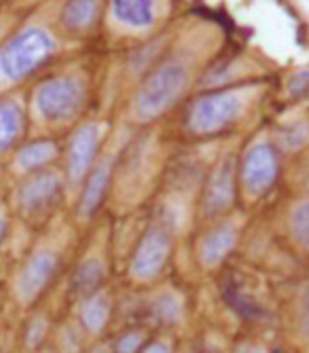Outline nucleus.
<instances>
[{
	"label": "nucleus",
	"mask_w": 309,
	"mask_h": 353,
	"mask_svg": "<svg viewBox=\"0 0 309 353\" xmlns=\"http://www.w3.org/2000/svg\"><path fill=\"white\" fill-rule=\"evenodd\" d=\"M241 353H265V351H259V349H248V351H241Z\"/></svg>",
	"instance_id": "28"
},
{
	"label": "nucleus",
	"mask_w": 309,
	"mask_h": 353,
	"mask_svg": "<svg viewBox=\"0 0 309 353\" xmlns=\"http://www.w3.org/2000/svg\"><path fill=\"white\" fill-rule=\"evenodd\" d=\"M57 154H59V146L53 140H37L17 152V165L28 174H37L43 172L49 163H53Z\"/></svg>",
	"instance_id": "16"
},
{
	"label": "nucleus",
	"mask_w": 309,
	"mask_h": 353,
	"mask_svg": "<svg viewBox=\"0 0 309 353\" xmlns=\"http://www.w3.org/2000/svg\"><path fill=\"white\" fill-rule=\"evenodd\" d=\"M100 150V130L98 125H85L72 136L68 144V157H66V176L72 184L83 182Z\"/></svg>",
	"instance_id": "9"
},
{
	"label": "nucleus",
	"mask_w": 309,
	"mask_h": 353,
	"mask_svg": "<svg viewBox=\"0 0 309 353\" xmlns=\"http://www.w3.org/2000/svg\"><path fill=\"white\" fill-rule=\"evenodd\" d=\"M307 315H309V301H307Z\"/></svg>",
	"instance_id": "29"
},
{
	"label": "nucleus",
	"mask_w": 309,
	"mask_h": 353,
	"mask_svg": "<svg viewBox=\"0 0 309 353\" xmlns=\"http://www.w3.org/2000/svg\"><path fill=\"white\" fill-rule=\"evenodd\" d=\"M140 353H172V349H170V345H166V343H150V345H146Z\"/></svg>",
	"instance_id": "25"
},
{
	"label": "nucleus",
	"mask_w": 309,
	"mask_h": 353,
	"mask_svg": "<svg viewBox=\"0 0 309 353\" xmlns=\"http://www.w3.org/2000/svg\"><path fill=\"white\" fill-rule=\"evenodd\" d=\"M55 43L41 28H30L17 34L0 51V72L9 81H21L53 55Z\"/></svg>",
	"instance_id": "1"
},
{
	"label": "nucleus",
	"mask_w": 309,
	"mask_h": 353,
	"mask_svg": "<svg viewBox=\"0 0 309 353\" xmlns=\"http://www.w3.org/2000/svg\"><path fill=\"white\" fill-rule=\"evenodd\" d=\"M59 256L51 250H41L30 256V261L23 265L19 273V296L26 303H34L39 296H43L51 281L55 279V275L59 273Z\"/></svg>",
	"instance_id": "8"
},
{
	"label": "nucleus",
	"mask_w": 309,
	"mask_h": 353,
	"mask_svg": "<svg viewBox=\"0 0 309 353\" xmlns=\"http://www.w3.org/2000/svg\"><path fill=\"white\" fill-rule=\"evenodd\" d=\"M288 91L295 98H307L309 95V70H299L288 81Z\"/></svg>",
	"instance_id": "24"
},
{
	"label": "nucleus",
	"mask_w": 309,
	"mask_h": 353,
	"mask_svg": "<svg viewBox=\"0 0 309 353\" xmlns=\"http://www.w3.org/2000/svg\"><path fill=\"white\" fill-rule=\"evenodd\" d=\"M112 13L123 23L136 28L150 26L154 19L152 0H112Z\"/></svg>",
	"instance_id": "17"
},
{
	"label": "nucleus",
	"mask_w": 309,
	"mask_h": 353,
	"mask_svg": "<svg viewBox=\"0 0 309 353\" xmlns=\"http://www.w3.org/2000/svg\"><path fill=\"white\" fill-rule=\"evenodd\" d=\"M23 110L15 100L0 102V152L13 148L23 136Z\"/></svg>",
	"instance_id": "14"
},
{
	"label": "nucleus",
	"mask_w": 309,
	"mask_h": 353,
	"mask_svg": "<svg viewBox=\"0 0 309 353\" xmlns=\"http://www.w3.org/2000/svg\"><path fill=\"white\" fill-rule=\"evenodd\" d=\"M47 332H49V324H47L45 317L32 319V322H30V326H28V330H26V345L30 349H37L47 339Z\"/></svg>",
	"instance_id": "23"
},
{
	"label": "nucleus",
	"mask_w": 309,
	"mask_h": 353,
	"mask_svg": "<svg viewBox=\"0 0 309 353\" xmlns=\"http://www.w3.org/2000/svg\"><path fill=\"white\" fill-rule=\"evenodd\" d=\"M7 235H9V222H7L5 216H0V248H3Z\"/></svg>",
	"instance_id": "26"
},
{
	"label": "nucleus",
	"mask_w": 309,
	"mask_h": 353,
	"mask_svg": "<svg viewBox=\"0 0 309 353\" xmlns=\"http://www.w3.org/2000/svg\"><path fill=\"white\" fill-rule=\"evenodd\" d=\"M91 353H114V351H112V347H98V349H94Z\"/></svg>",
	"instance_id": "27"
},
{
	"label": "nucleus",
	"mask_w": 309,
	"mask_h": 353,
	"mask_svg": "<svg viewBox=\"0 0 309 353\" xmlns=\"http://www.w3.org/2000/svg\"><path fill=\"white\" fill-rule=\"evenodd\" d=\"M233 199H235V174H233V165L225 163L210 178L203 197V210L208 216L223 214L233 205Z\"/></svg>",
	"instance_id": "10"
},
{
	"label": "nucleus",
	"mask_w": 309,
	"mask_h": 353,
	"mask_svg": "<svg viewBox=\"0 0 309 353\" xmlns=\"http://www.w3.org/2000/svg\"><path fill=\"white\" fill-rule=\"evenodd\" d=\"M104 279H106L104 265L98 259H89L74 269L72 279H70V290L74 296L83 301L91 294H98L104 285Z\"/></svg>",
	"instance_id": "13"
},
{
	"label": "nucleus",
	"mask_w": 309,
	"mask_h": 353,
	"mask_svg": "<svg viewBox=\"0 0 309 353\" xmlns=\"http://www.w3.org/2000/svg\"><path fill=\"white\" fill-rule=\"evenodd\" d=\"M170 252H172V235L161 227L148 229L142 235V239L134 252V259H132L134 277H138L142 281L154 279L166 269Z\"/></svg>",
	"instance_id": "6"
},
{
	"label": "nucleus",
	"mask_w": 309,
	"mask_h": 353,
	"mask_svg": "<svg viewBox=\"0 0 309 353\" xmlns=\"http://www.w3.org/2000/svg\"><path fill=\"white\" fill-rule=\"evenodd\" d=\"M241 110V102L235 93H208L191 106L189 127L195 134H219L229 127Z\"/></svg>",
	"instance_id": "4"
},
{
	"label": "nucleus",
	"mask_w": 309,
	"mask_h": 353,
	"mask_svg": "<svg viewBox=\"0 0 309 353\" xmlns=\"http://www.w3.org/2000/svg\"><path fill=\"white\" fill-rule=\"evenodd\" d=\"M187 87V70L182 63H166L154 70L136 95V114L144 121L163 114Z\"/></svg>",
	"instance_id": "2"
},
{
	"label": "nucleus",
	"mask_w": 309,
	"mask_h": 353,
	"mask_svg": "<svg viewBox=\"0 0 309 353\" xmlns=\"http://www.w3.org/2000/svg\"><path fill=\"white\" fill-rule=\"evenodd\" d=\"M110 299L104 292L91 294L87 299H83L81 309H79V317L81 324L89 334H100L104 332V328L110 322Z\"/></svg>",
	"instance_id": "15"
},
{
	"label": "nucleus",
	"mask_w": 309,
	"mask_h": 353,
	"mask_svg": "<svg viewBox=\"0 0 309 353\" xmlns=\"http://www.w3.org/2000/svg\"><path fill=\"white\" fill-rule=\"evenodd\" d=\"M110 176H112V170L108 163H104V165L94 168L85 178V184L81 190V201H79V214L83 218L94 216L104 205V199L110 188Z\"/></svg>",
	"instance_id": "11"
},
{
	"label": "nucleus",
	"mask_w": 309,
	"mask_h": 353,
	"mask_svg": "<svg viewBox=\"0 0 309 353\" xmlns=\"http://www.w3.org/2000/svg\"><path fill=\"white\" fill-rule=\"evenodd\" d=\"M148 315H150V319L154 324L172 326V324L178 322V317H180V303L172 294H161V296H157L150 303Z\"/></svg>",
	"instance_id": "19"
},
{
	"label": "nucleus",
	"mask_w": 309,
	"mask_h": 353,
	"mask_svg": "<svg viewBox=\"0 0 309 353\" xmlns=\"http://www.w3.org/2000/svg\"><path fill=\"white\" fill-rule=\"evenodd\" d=\"M144 343H146L144 330H128L117 339L112 351L114 353H140L144 349Z\"/></svg>",
	"instance_id": "22"
},
{
	"label": "nucleus",
	"mask_w": 309,
	"mask_h": 353,
	"mask_svg": "<svg viewBox=\"0 0 309 353\" xmlns=\"http://www.w3.org/2000/svg\"><path fill=\"white\" fill-rule=\"evenodd\" d=\"M85 104V87L79 79L61 77L37 89V110L47 121H68Z\"/></svg>",
	"instance_id": "3"
},
{
	"label": "nucleus",
	"mask_w": 309,
	"mask_h": 353,
	"mask_svg": "<svg viewBox=\"0 0 309 353\" xmlns=\"http://www.w3.org/2000/svg\"><path fill=\"white\" fill-rule=\"evenodd\" d=\"M235 243H237L235 227H231V224H223V227L214 229L201 243V263L206 267L221 265L233 252Z\"/></svg>",
	"instance_id": "12"
},
{
	"label": "nucleus",
	"mask_w": 309,
	"mask_h": 353,
	"mask_svg": "<svg viewBox=\"0 0 309 353\" xmlns=\"http://www.w3.org/2000/svg\"><path fill=\"white\" fill-rule=\"evenodd\" d=\"M98 13V0H68L61 9V21L70 30H85Z\"/></svg>",
	"instance_id": "18"
},
{
	"label": "nucleus",
	"mask_w": 309,
	"mask_h": 353,
	"mask_svg": "<svg viewBox=\"0 0 309 353\" xmlns=\"http://www.w3.org/2000/svg\"><path fill=\"white\" fill-rule=\"evenodd\" d=\"M290 231L301 245L309 248V201H303L292 210Z\"/></svg>",
	"instance_id": "20"
},
{
	"label": "nucleus",
	"mask_w": 309,
	"mask_h": 353,
	"mask_svg": "<svg viewBox=\"0 0 309 353\" xmlns=\"http://www.w3.org/2000/svg\"><path fill=\"white\" fill-rule=\"evenodd\" d=\"M280 176V159L271 144L261 142L246 152L241 161V182L252 195H265Z\"/></svg>",
	"instance_id": "7"
},
{
	"label": "nucleus",
	"mask_w": 309,
	"mask_h": 353,
	"mask_svg": "<svg viewBox=\"0 0 309 353\" xmlns=\"http://www.w3.org/2000/svg\"><path fill=\"white\" fill-rule=\"evenodd\" d=\"M225 299L243 317H257L261 313V307L255 301H250L248 296H241L239 288H235V285H229V290L225 292Z\"/></svg>",
	"instance_id": "21"
},
{
	"label": "nucleus",
	"mask_w": 309,
	"mask_h": 353,
	"mask_svg": "<svg viewBox=\"0 0 309 353\" xmlns=\"http://www.w3.org/2000/svg\"><path fill=\"white\" fill-rule=\"evenodd\" d=\"M61 195H64V182L55 172H37L30 176L17 190L19 212L28 218H45L49 216Z\"/></svg>",
	"instance_id": "5"
}]
</instances>
